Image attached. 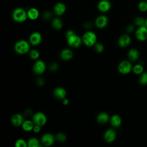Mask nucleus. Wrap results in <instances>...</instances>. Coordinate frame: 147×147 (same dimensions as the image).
I'll list each match as a JSON object with an SVG mask.
<instances>
[{
    "instance_id": "f257e3e1",
    "label": "nucleus",
    "mask_w": 147,
    "mask_h": 147,
    "mask_svg": "<svg viewBox=\"0 0 147 147\" xmlns=\"http://www.w3.org/2000/svg\"><path fill=\"white\" fill-rule=\"evenodd\" d=\"M27 12L22 8H17L13 11L12 18L17 22H24L27 19Z\"/></svg>"
},
{
    "instance_id": "f03ea898",
    "label": "nucleus",
    "mask_w": 147,
    "mask_h": 147,
    "mask_svg": "<svg viewBox=\"0 0 147 147\" xmlns=\"http://www.w3.org/2000/svg\"><path fill=\"white\" fill-rule=\"evenodd\" d=\"M96 36L93 32L87 31L83 34L82 41L85 45L91 47L96 44Z\"/></svg>"
},
{
    "instance_id": "7ed1b4c3",
    "label": "nucleus",
    "mask_w": 147,
    "mask_h": 147,
    "mask_svg": "<svg viewBox=\"0 0 147 147\" xmlns=\"http://www.w3.org/2000/svg\"><path fill=\"white\" fill-rule=\"evenodd\" d=\"M30 49V46L29 43L24 40L17 41L14 45L15 51L20 55L25 54L27 53Z\"/></svg>"
},
{
    "instance_id": "20e7f679",
    "label": "nucleus",
    "mask_w": 147,
    "mask_h": 147,
    "mask_svg": "<svg viewBox=\"0 0 147 147\" xmlns=\"http://www.w3.org/2000/svg\"><path fill=\"white\" fill-rule=\"evenodd\" d=\"M118 70L122 74H127L133 70L132 65L129 61H122L119 64L118 66Z\"/></svg>"
},
{
    "instance_id": "39448f33",
    "label": "nucleus",
    "mask_w": 147,
    "mask_h": 147,
    "mask_svg": "<svg viewBox=\"0 0 147 147\" xmlns=\"http://www.w3.org/2000/svg\"><path fill=\"white\" fill-rule=\"evenodd\" d=\"M32 121L35 125L42 126L46 123L47 118L46 115L44 113L38 112L33 115Z\"/></svg>"
},
{
    "instance_id": "423d86ee",
    "label": "nucleus",
    "mask_w": 147,
    "mask_h": 147,
    "mask_svg": "<svg viewBox=\"0 0 147 147\" xmlns=\"http://www.w3.org/2000/svg\"><path fill=\"white\" fill-rule=\"evenodd\" d=\"M82 41L81 38L75 34L67 38L68 44L72 48H78L82 44Z\"/></svg>"
},
{
    "instance_id": "0eeeda50",
    "label": "nucleus",
    "mask_w": 147,
    "mask_h": 147,
    "mask_svg": "<svg viewBox=\"0 0 147 147\" xmlns=\"http://www.w3.org/2000/svg\"><path fill=\"white\" fill-rule=\"evenodd\" d=\"M136 37L140 41H144L147 39V28L145 26H140L136 31Z\"/></svg>"
},
{
    "instance_id": "6e6552de",
    "label": "nucleus",
    "mask_w": 147,
    "mask_h": 147,
    "mask_svg": "<svg viewBox=\"0 0 147 147\" xmlns=\"http://www.w3.org/2000/svg\"><path fill=\"white\" fill-rule=\"evenodd\" d=\"M46 66L44 62L42 60H37L33 66L34 73L37 75H41L45 71Z\"/></svg>"
},
{
    "instance_id": "1a4fd4ad",
    "label": "nucleus",
    "mask_w": 147,
    "mask_h": 147,
    "mask_svg": "<svg viewBox=\"0 0 147 147\" xmlns=\"http://www.w3.org/2000/svg\"><path fill=\"white\" fill-rule=\"evenodd\" d=\"M55 138L52 134L45 133L42 136L41 138V142L43 145L46 146H49L53 144L55 142Z\"/></svg>"
},
{
    "instance_id": "9d476101",
    "label": "nucleus",
    "mask_w": 147,
    "mask_h": 147,
    "mask_svg": "<svg viewBox=\"0 0 147 147\" xmlns=\"http://www.w3.org/2000/svg\"><path fill=\"white\" fill-rule=\"evenodd\" d=\"M107 24L108 18L105 15H101L98 16L95 21V24L96 26L98 28H103L107 25Z\"/></svg>"
},
{
    "instance_id": "9b49d317",
    "label": "nucleus",
    "mask_w": 147,
    "mask_h": 147,
    "mask_svg": "<svg viewBox=\"0 0 147 147\" xmlns=\"http://www.w3.org/2000/svg\"><path fill=\"white\" fill-rule=\"evenodd\" d=\"M42 40L41 34L37 32H34L32 33L29 37L30 43L33 45H38Z\"/></svg>"
},
{
    "instance_id": "f8f14e48",
    "label": "nucleus",
    "mask_w": 147,
    "mask_h": 147,
    "mask_svg": "<svg viewBox=\"0 0 147 147\" xmlns=\"http://www.w3.org/2000/svg\"><path fill=\"white\" fill-rule=\"evenodd\" d=\"M116 138V132L113 129H109L107 130L104 134L105 140L109 143L113 142Z\"/></svg>"
},
{
    "instance_id": "ddd939ff",
    "label": "nucleus",
    "mask_w": 147,
    "mask_h": 147,
    "mask_svg": "<svg viewBox=\"0 0 147 147\" xmlns=\"http://www.w3.org/2000/svg\"><path fill=\"white\" fill-rule=\"evenodd\" d=\"M111 3L107 0H101L98 3V9L101 12H106L111 8Z\"/></svg>"
},
{
    "instance_id": "4468645a",
    "label": "nucleus",
    "mask_w": 147,
    "mask_h": 147,
    "mask_svg": "<svg viewBox=\"0 0 147 147\" xmlns=\"http://www.w3.org/2000/svg\"><path fill=\"white\" fill-rule=\"evenodd\" d=\"M131 42V38L127 34L122 35L118 39V44L120 47L125 48L127 47Z\"/></svg>"
},
{
    "instance_id": "2eb2a0df",
    "label": "nucleus",
    "mask_w": 147,
    "mask_h": 147,
    "mask_svg": "<svg viewBox=\"0 0 147 147\" xmlns=\"http://www.w3.org/2000/svg\"><path fill=\"white\" fill-rule=\"evenodd\" d=\"M65 5L63 2H57L53 7L54 12L57 16L63 15L65 13Z\"/></svg>"
},
{
    "instance_id": "dca6fc26",
    "label": "nucleus",
    "mask_w": 147,
    "mask_h": 147,
    "mask_svg": "<svg viewBox=\"0 0 147 147\" xmlns=\"http://www.w3.org/2000/svg\"><path fill=\"white\" fill-rule=\"evenodd\" d=\"M11 123L15 126H19L22 125L24 122V117L20 114H16L11 118Z\"/></svg>"
},
{
    "instance_id": "f3484780",
    "label": "nucleus",
    "mask_w": 147,
    "mask_h": 147,
    "mask_svg": "<svg viewBox=\"0 0 147 147\" xmlns=\"http://www.w3.org/2000/svg\"><path fill=\"white\" fill-rule=\"evenodd\" d=\"M53 95L57 99H63L65 98L66 91L62 87H57L53 90Z\"/></svg>"
},
{
    "instance_id": "a211bd4d",
    "label": "nucleus",
    "mask_w": 147,
    "mask_h": 147,
    "mask_svg": "<svg viewBox=\"0 0 147 147\" xmlns=\"http://www.w3.org/2000/svg\"><path fill=\"white\" fill-rule=\"evenodd\" d=\"M27 14H28V17L30 20H34L38 17L39 11L37 9L34 7H32L28 10Z\"/></svg>"
},
{
    "instance_id": "6ab92c4d",
    "label": "nucleus",
    "mask_w": 147,
    "mask_h": 147,
    "mask_svg": "<svg viewBox=\"0 0 147 147\" xmlns=\"http://www.w3.org/2000/svg\"><path fill=\"white\" fill-rule=\"evenodd\" d=\"M73 53L69 49H64L60 53L61 58L65 61L69 60L72 58Z\"/></svg>"
},
{
    "instance_id": "aec40b11",
    "label": "nucleus",
    "mask_w": 147,
    "mask_h": 147,
    "mask_svg": "<svg viewBox=\"0 0 147 147\" xmlns=\"http://www.w3.org/2000/svg\"><path fill=\"white\" fill-rule=\"evenodd\" d=\"M127 57L130 61H134L139 58V52L136 49L132 48L128 52Z\"/></svg>"
},
{
    "instance_id": "412c9836",
    "label": "nucleus",
    "mask_w": 147,
    "mask_h": 147,
    "mask_svg": "<svg viewBox=\"0 0 147 147\" xmlns=\"http://www.w3.org/2000/svg\"><path fill=\"white\" fill-rule=\"evenodd\" d=\"M96 120L100 124H105L109 120V115L107 113H101L97 115Z\"/></svg>"
},
{
    "instance_id": "4be33fe9",
    "label": "nucleus",
    "mask_w": 147,
    "mask_h": 147,
    "mask_svg": "<svg viewBox=\"0 0 147 147\" xmlns=\"http://www.w3.org/2000/svg\"><path fill=\"white\" fill-rule=\"evenodd\" d=\"M121 118L118 115H113L110 118V123L115 127H119L121 125Z\"/></svg>"
},
{
    "instance_id": "5701e85b",
    "label": "nucleus",
    "mask_w": 147,
    "mask_h": 147,
    "mask_svg": "<svg viewBox=\"0 0 147 147\" xmlns=\"http://www.w3.org/2000/svg\"><path fill=\"white\" fill-rule=\"evenodd\" d=\"M34 125V123H33V121L30 120H26L24 121L21 126L24 130L26 131H30L33 130Z\"/></svg>"
},
{
    "instance_id": "b1692460",
    "label": "nucleus",
    "mask_w": 147,
    "mask_h": 147,
    "mask_svg": "<svg viewBox=\"0 0 147 147\" xmlns=\"http://www.w3.org/2000/svg\"><path fill=\"white\" fill-rule=\"evenodd\" d=\"M52 26L55 29H60L63 26L61 20L59 18H55L52 21Z\"/></svg>"
},
{
    "instance_id": "393cba45",
    "label": "nucleus",
    "mask_w": 147,
    "mask_h": 147,
    "mask_svg": "<svg viewBox=\"0 0 147 147\" xmlns=\"http://www.w3.org/2000/svg\"><path fill=\"white\" fill-rule=\"evenodd\" d=\"M134 24L138 27L145 26V19L140 16L137 17L134 20Z\"/></svg>"
},
{
    "instance_id": "a878e982",
    "label": "nucleus",
    "mask_w": 147,
    "mask_h": 147,
    "mask_svg": "<svg viewBox=\"0 0 147 147\" xmlns=\"http://www.w3.org/2000/svg\"><path fill=\"white\" fill-rule=\"evenodd\" d=\"M27 143H28V146L29 147H38L40 146L38 140L34 137H32L29 138Z\"/></svg>"
},
{
    "instance_id": "bb28decb",
    "label": "nucleus",
    "mask_w": 147,
    "mask_h": 147,
    "mask_svg": "<svg viewBox=\"0 0 147 147\" xmlns=\"http://www.w3.org/2000/svg\"><path fill=\"white\" fill-rule=\"evenodd\" d=\"M138 8L140 11L145 12L147 11V0H143L140 1L138 5Z\"/></svg>"
},
{
    "instance_id": "cd10ccee",
    "label": "nucleus",
    "mask_w": 147,
    "mask_h": 147,
    "mask_svg": "<svg viewBox=\"0 0 147 147\" xmlns=\"http://www.w3.org/2000/svg\"><path fill=\"white\" fill-rule=\"evenodd\" d=\"M133 71L137 75L141 74L144 71V67L141 64H136L133 67Z\"/></svg>"
},
{
    "instance_id": "c85d7f7f",
    "label": "nucleus",
    "mask_w": 147,
    "mask_h": 147,
    "mask_svg": "<svg viewBox=\"0 0 147 147\" xmlns=\"http://www.w3.org/2000/svg\"><path fill=\"white\" fill-rule=\"evenodd\" d=\"M139 82L142 85L147 84V72H143L141 74Z\"/></svg>"
},
{
    "instance_id": "c756f323",
    "label": "nucleus",
    "mask_w": 147,
    "mask_h": 147,
    "mask_svg": "<svg viewBox=\"0 0 147 147\" xmlns=\"http://www.w3.org/2000/svg\"><path fill=\"white\" fill-rule=\"evenodd\" d=\"M15 145L16 147H26L28 143L24 140L18 139L16 141Z\"/></svg>"
},
{
    "instance_id": "7c9ffc66",
    "label": "nucleus",
    "mask_w": 147,
    "mask_h": 147,
    "mask_svg": "<svg viewBox=\"0 0 147 147\" xmlns=\"http://www.w3.org/2000/svg\"><path fill=\"white\" fill-rule=\"evenodd\" d=\"M29 56L30 57L31 59L36 60L40 56V53L38 52V51L36 49H32L30 51L29 53Z\"/></svg>"
},
{
    "instance_id": "2f4dec72",
    "label": "nucleus",
    "mask_w": 147,
    "mask_h": 147,
    "mask_svg": "<svg viewBox=\"0 0 147 147\" xmlns=\"http://www.w3.org/2000/svg\"><path fill=\"white\" fill-rule=\"evenodd\" d=\"M55 140H56L57 141H59V142H64L66 140V136L63 133H58L56 137H55Z\"/></svg>"
},
{
    "instance_id": "473e14b6",
    "label": "nucleus",
    "mask_w": 147,
    "mask_h": 147,
    "mask_svg": "<svg viewBox=\"0 0 147 147\" xmlns=\"http://www.w3.org/2000/svg\"><path fill=\"white\" fill-rule=\"evenodd\" d=\"M94 45H95L94 46L95 49L97 52L101 53L103 52V51L104 49V47H103V45L101 43L98 42V43H96Z\"/></svg>"
},
{
    "instance_id": "72a5a7b5",
    "label": "nucleus",
    "mask_w": 147,
    "mask_h": 147,
    "mask_svg": "<svg viewBox=\"0 0 147 147\" xmlns=\"http://www.w3.org/2000/svg\"><path fill=\"white\" fill-rule=\"evenodd\" d=\"M42 16L45 20H49L52 17V13L49 11H46L44 13Z\"/></svg>"
},
{
    "instance_id": "f704fd0d",
    "label": "nucleus",
    "mask_w": 147,
    "mask_h": 147,
    "mask_svg": "<svg viewBox=\"0 0 147 147\" xmlns=\"http://www.w3.org/2000/svg\"><path fill=\"white\" fill-rule=\"evenodd\" d=\"M58 68V65L57 63H52L49 65V69L51 71H55Z\"/></svg>"
},
{
    "instance_id": "c9c22d12",
    "label": "nucleus",
    "mask_w": 147,
    "mask_h": 147,
    "mask_svg": "<svg viewBox=\"0 0 147 147\" xmlns=\"http://www.w3.org/2000/svg\"><path fill=\"white\" fill-rule=\"evenodd\" d=\"M134 30V26L133 25H129L126 28V31L128 33H131Z\"/></svg>"
},
{
    "instance_id": "e433bc0d",
    "label": "nucleus",
    "mask_w": 147,
    "mask_h": 147,
    "mask_svg": "<svg viewBox=\"0 0 147 147\" xmlns=\"http://www.w3.org/2000/svg\"><path fill=\"white\" fill-rule=\"evenodd\" d=\"M75 34V32L72 30H68L67 32H66V34H65V36H66V38L67 39L69 37H70L71 36H72V35H74Z\"/></svg>"
},
{
    "instance_id": "4c0bfd02",
    "label": "nucleus",
    "mask_w": 147,
    "mask_h": 147,
    "mask_svg": "<svg viewBox=\"0 0 147 147\" xmlns=\"http://www.w3.org/2000/svg\"><path fill=\"white\" fill-rule=\"evenodd\" d=\"M40 126H39V125H35L34 124V127H33V131L34 132H35V133H38V132H40Z\"/></svg>"
},
{
    "instance_id": "58836bf2",
    "label": "nucleus",
    "mask_w": 147,
    "mask_h": 147,
    "mask_svg": "<svg viewBox=\"0 0 147 147\" xmlns=\"http://www.w3.org/2000/svg\"><path fill=\"white\" fill-rule=\"evenodd\" d=\"M37 83L38 85L41 86V85H42V84L44 83V80H43L42 79L40 78V79H37Z\"/></svg>"
},
{
    "instance_id": "ea45409f",
    "label": "nucleus",
    "mask_w": 147,
    "mask_h": 147,
    "mask_svg": "<svg viewBox=\"0 0 147 147\" xmlns=\"http://www.w3.org/2000/svg\"><path fill=\"white\" fill-rule=\"evenodd\" d=\"M69 103V100L67 98H64L63 99V104L64 105H67Z\"/></svg>"
},
{
    "instance_id": "a19ab883",
    "label": "nucleus",
    "mask_w": 147,
    "mask_h": 147,
    "mask_svg": "<svg viewBox=\"0 0 147 147\" xmlns=\"http://www.w3.org/2000/svg\"><path fill=\"white\" fill-rule=\"evenodd\" d=\"M145 26L147 28V18L145 19Z\"/></svg>"
}]
</instances>
